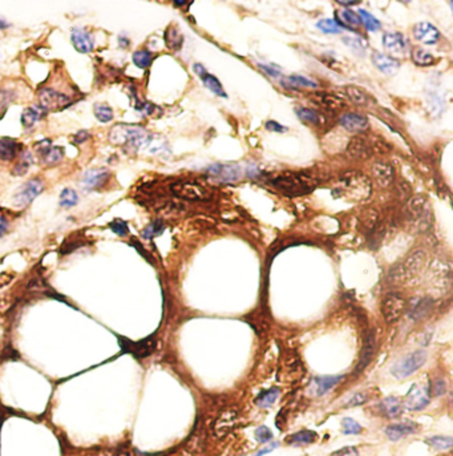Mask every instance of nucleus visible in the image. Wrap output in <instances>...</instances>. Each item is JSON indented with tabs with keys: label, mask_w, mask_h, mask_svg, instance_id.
<instances>
[{
	"label": "nucleus",
	"mask_w": 453,
	"mask_h": 456,
	"mask_svg": "<svg viewBox=\"0 0 453 456\" xmlns=\"http://www.w3.org/2000/svg\"><path fill=\"white\" fill-rule=\"evenodd\" d=\"M110 143L117 145H129L136 149H148L152 153H157L162 149V145L154 136L146 133V131L139 125L118 124L114 125L109 133Z\"/></svg>",
	"instance_id": "f257e3e1"
},
{
	"label": "nucleus",
	"mask_w": 453,
	"mask_h": 456,
	"mask_svg": "<svg viewBox=\"0 0 453 456\" xmlns=\"http://www.w3.org/2000/svg\"><path fill=\"white\" fill-rule=\"evenodd\" d=\"M338 190L340 194H344L346 197L352 198V200H364L371 193V183L367 177L360 173L351 172L339 180Z\"/></svg>",
	"instance_id": "f03ea898"
},
{
	"label": "nucleus",
	"mask_w": 453,
	"mask_h": 456,
	"mask_svg": "<svg viewBox=\"0 0 453 456\" xmlns=\"http://www.w3.org/2000/svg\"><path fill=\"white\" fill-rule=\"evenodd\" d=\"M271 184L278 189L291 194H302L310 192L316 183L308 173H285L273 180Z\"/></svg>",
	"instance_id": "7ed1b4c3"
},
{
	"label": "nucleus",
	"mask_w": 453,
	"mask_h": 456,
	"mask_svg": "<svg viewBox=\"0 0 453 456\" xmlns=\"http://www.w3.org/2000/svg\"><path fill=\"white\" fill-rule=\"evenodd\" d=\"M425 362H427V353L425 351H413L409 355H407L406 358H403L402 361H399L392 367V374L398 379H403V378H407V376L415 374L420 367H423Z\"/></svg>",
	"instance_id": "20e7f679"
},
{
	"label": "nucleus",
	"mask_w": 453,
	"mask_h": 456,
	"mask_svg": "<svg viewBox=\"0 0 453 456\" xmlns=\"http://www.w3.org/2000/svg\"><path fill=\"white\" fill-rule=\"evenodd\" d=\"M44 190V184L41 180L32 179L27 181L14 196V205L18 208H24L29 205Z\"/></svg>",
	"instance_id": "39448f33"
},
{
	"label": "nucleus",
	"mask_w": 453,
	"mask_h": 456,
	"mask_svg": "<svg viewBox=\"0 0 453 456\" xmlns=\"http://www.w3.org/2000/svg\"><path fill=\"white\" fill-rule=\"evenodd\" d=\"M407 303L399 294H388L381 302V313L387 323H394L406 311Z\"/></svg>",
	"instance_id": "423d86ee"
},
{
	"label": "nucleus",
	"mask_w": 453,
	"mask_h": 456,
	"mask_svg": "<svg viewBox=\"0 0 453 456\" xmlns=\"http://www.w3.org/2000/svg\"><path fill=\"white\" fill-rule=\"evenodd\" d=\"M39 101H40V106L45 112L64 109L71 104V99L68 96L53 91V89H48V88L41 89L39 93Z\"/></svg>",
	"instance_id": "0eeeda50"
},
{
	"label": "nucleus",
	"mask_w": 453,
	"mask_h": 456,
	"mask_svg": "<svg viewBox=\"0 0 453 456\" xmlns=\"http://www.w3.org/2000/svg\"><path fill=\"white\" fill-rule=\"evenodd\" d=\"M208 173L219 183H235L242 177L241 168L235 164H214L209 166Z\"/></svg>",
	"instance_id": "6e6552de"
},
{
	"label": "nucleus",
	"mask_w": 453,
	"mask_h": 456,
	"mask_svg": "<svg viewBox=\"0 0 453 456\" xmlns=\"http://www.w3.org/2000/svg\"><path fill=\"white\" fill-rule=\"evenodd\" d=\"M428 403H429L428 388L421 384H413L404 399L406 409L411 410V411H420L427 407Z\"/></svg>",
	"instance_id": "1a4fd4ad"
},
{
	"label": "nucleus",
	"mask_w": 453,
	"mask_h": 456,
	"mask_svg": "<svg viewBox=\"0 0 453 456\" xmlns=\"http://www.w3.org/2000/svg\"><path fill=\"white\" fill-rule=\"evenodd\" d=\"M407 213H408L409 218L413 219V221H417L420 223V221H423L421 223H427V226L429 225V221H431V213H429V206H428L427 200L421 196H416V197L411 198L407 204Z\"/></svg>",
	"instance_id": "9d476101"
},
{
	"label": "nucleus",
	"mask_w": 453,
	"mask_h": 456,
	"mask_svg": "<svg viewBox=\"0 0 453 456\" xmlns=\"http://www.w3.org/2000/svg\"><path fill=\"white\" fill-rule=\"evenodd\" d=\"M383 47L394 56H406L408 43L403 33L387 32L383 35Z\"/></svg>",
	"instance_id": "9b49d317"
},
{
	"label": "nucleus",
	"mask_w": 453,
	"mask_h": 456,
	"mask_svg": "<svg viewBox=\"0 0 453 456\" xmlns=\"http://www.w3.org/2000/svg\"><path fill=\"white\" fill-rule=\"evenodd\" d=\"M173 193L177 197L185 198V200H202L205 197V190L201 186L186 181H177L170 186Z\"/></svg>",
	"instance_id": "f8f14e48"
},
{
	"label": "nucleus",
	"mask_w": 453,
	"mask_h": 456,
	"mask_svg": "<svg viewBox=\"0 0 453 456\" xmlns=\"http://www.w3.org/2000/svg\"><path fill=\"white\" fill-rule=\"evenodd\" d=\"M413 36L421 44L432 45V44H436L438 41L440 32L435 26H432L429 23L421 22L413 26Z\"/></svg>",
	"instance_id": "ddd939ff"
},
{
	"label": "nucleus",
	"mask_w": 453,
	"mask_h": 456,
	"mask_svg": "<svg viewBox=\"0 0 453 456\" xmlns=\"http://www.w3.org/2000/svg\"><path fill=\"white\" fill-rule=\"evenodd\" d=\"M372 63L380 72H383L387 76H394L395 73L400 70V62L399 60H396L392 56L379 53V52L372 53Z\"/></svg>",
	"instance_id": "4468645a"
},
{
	"label": "nucleus",
	"mask_w": 453,
	"mask_h": 456,
	"mask_svg": "<svg viewBox=\"0 0 453 456\" xmlns=\"http://www.w3.org/2000/svg\"><path fill=\"white\" fill-rule=\"evenodd\" d=\"M193 70L194 72L197 73L198 76L201 77V80L204 81L205 87L209 88V89H210L213 93H216L217 96H221V97H225V99H226L227 97L226 92L223 91V87L222 84H221V81H219L216 76H213V75L208 73V71L205 70L201 64H194Z\"/></svg>",
	"instance_id": "2eb2a0df"
},
{
	"label": "nucleus",
	"mask_w": 453,
	"mask_h": 456,
	"mask_svg": "<svg viewBox=\"0 0 453 456\" xmlns=\"http://www.w3.org/2000/svg\"><path fill=\"white\" fill-rule=\"evenodd\" d=\"M340 125L343 127L346 131L354 132V133H360L369 128L368 120L364 116L356 113H346L340 117Z\"/></svg>",
	"instance_id": "dca6fc26"
},
{
	"label": "nucleus",
	"mask_w": 453,
	"mask_h": 456,
	"mask_svg": "<svg viewBox=\"0 0 453 456\" xmlns=\"http://www.w3.org/2000/svg\"><path fill=\"white\" fill-rule=\"evenodd\" d=\"M347 154L355 160H364L371 156V146L367 140L360 136H356L348 143Z\"/></svg>",
	"instance_id": "f3484780"
},
{
	"label": "nucleus",
	"mask_w": 453,
	"mask_h": 456,
	"mask_svg": "<svg viewBox=\"0 0 453 456\" xmlns=\"http://www.w3.org/2000/svg\"><path fill=\"white\" fill-rule=\"evenodd\" d=\"M109 177V170L105 168H95L89 169L83 175V179H81V183L85 188L88 189H95V188H99L102 184L105 183L106 180Z\"/></svg>",
	"instance_id": "a211bd4d"
},
{
	"label": "nucleus",
	"mask_w": 453,
	"mask_h": 456,
	"mask_svg": "<svg viewBox=\"0 0 453 456\" xmlns=\"http://www.w3.org/2000/svg\"><path fill=\"white\" fill-rule=\"evenodd\" d=\"M425 261H427V254L421 249H417L411 254V256L407 258L404 266H403V270L406 273V275H415L419 271L421 270L425 265Z\"/></svg>",
	"instance_id": "6ab92c4d"
},
{
	"label": "nucleus",
	"mask_w": 453,
	"mask_h": 456,
	"mask_svg": "<svg viewBox=\"0 0 453 456\" xmlns=\"http://www.w3.org/2000/svg\"><path fill=\"white\" fill-rule=\"evenodd\" d=\"M372 175L373 179L376 180V183L383 188L390 186V184L394 181L395 172L390 164L385 162H376L372 166Z\"/></svg>",
	"instance_id": "aec40b11"
},
{
	"label": "nucleus",
	"mask_w": 453,
	"mask_h": 456,
	"mask_svg": "<svg viewBox=\"0 0 453 456\" xmlns=\"http://www.w3.org/2000/svg\"><path fill=\"white\" fill-rule=\"evenodd\" d=\"M72 43L73 47L80 53H89L93 49V41H92L91 35L84 29H72Z\"/></svg>",
	"instance_id": "412c9836"
},
{
	"label": "nucleus",
	"mask_w": 453,
	"mask_h": 456,
	"mask_svg": "<svg viewBox=\"0 0 453 456\" xmlns=\"http://www.w3.org/2000/svg\"><path fill=\"white\" fill-rule=\"evenodd\" d=\"M237 419L238 415L235 411H233V410L225 411V413L217 419L216 424H214V432H216V435H218V436L226 435L229 431L233 430L235 423H237Z\"/></svg>",
	"instance_id": "4be33fe9"
},
{
	"label": "nucleus",
	"mask_w": 453,
	"mask_h": 456,
	"mask_svg": "<svg viewBox=\"0 0 453 456\" xmlns=\"http://www.w3.org/2000/svg\"><path fill=\"white\" fill-rule=\"evenodd\" d=\"M343 376L342 375H331V376H318L312 380V391H314L315 395H325L326 392H329L334 386L339 383Z\"/></svg>",
	"instance_id": "5701e85b"
},
{
	"label": "nucleus",
	"mask_w": 453,
	"mask_h": 456,
	"mask_svg": "<svg viewBox=\"0 0 453 456\" xmlns=\"http://www.w3.org/2000/svg\"><path fill=\"white\" fill-rule=\"evenodd\" d=\"M314 100L319 105L325 106L326 109L330 110H339L346 106V101L333 93H315Z\"/></svg>",
	"instance_id": "b1692460"
},
{
	"label": "nucleus",
	"mask_w": 453,
	"mask_h": 456,
	"mask_svg": "<svg viewBox=\"0 0 453 456\" xmlns=\"http://www.w3.org/2000/svg\"><path fill=\"white\" fill-rule=\"evenodd\" d=\"M416 432V424L413 423H398V424H391L385 428V435L388 438L396 442L399 439L404 438L406 435L413 434Z\"/></svg>",
	"instance_id": "393cba45"
},
{
	"label": "nucleus",
	"mask_w": 453,
	"mask_h": 456,
	"mask_svg": "<svg viewBox=\"0 0 453 456\" xmlns=\"http://www.w3.org/2000/svg\"><path fill=\"white\" fill-rule=\"evenodd\" d=\"M45 115V110L41 108L40 105L29 106L23 110L22 113V124L24 128H32L33 125L36 124L37 121L43 119V116Z\"/></svg>",
	"instance_id": "a878e982"
},
{
	"label": "nucleus",
	"mask_w": 453,
	"mask_h": 456,
	"mask_svg": "<svg viewBox=\"0 0 453 456\" xmlns=\"http://www.w3.org/2000/svg\"><path fill=\"white\" fill-rule=\"evenodd\" d=\"M18 143L16 140L10 137H2L0 139V160L11 161L18 152Z\"/></svg>",
	"instance_id": "bb28decb"
},
{
	"label": "nucleus",
	"mask_w": 453,
	"mask_h": 456,
	"mask_svg": "<svg viewBox=\"0 0 453 456\" xmlns=\"http://www.w3.org/2000/svg\"><path fill=\"white\" fill-rule=\"evenodd\" d=\"M296 115H298V117H299L300 120L304 121V123H308V124L318 125V127L319 125L325 124V116L314 109L298 108V109H296Z\"/></svg>",
	"instance_id": "cd10ccee"
},
{
	"label": "nucleus",
	"mask_w": 453,
	"mask_h": 456,
	"mask_svg": "<svg viewBox=\"0 0 453 456\" xmlns=\"http://www.w3.org/2000/svg\"><path fill=\"white\" fill-rule=\"evenodd\" d=\"M316 439H318V434H316V432L310 430H303L299 431V432H296V434L291 435V436L287 439V443L294 445H303L314 443Z\"/></svg>",
	"instance_id": "c85d7f7f"
},
{
	"label": "nucleus",
	"mask_w": 453,
	"mask_h": 456,
	"mask_svg": "<svg viewBox=\"0 0 453 456\" xmlns=\"http://www.w3.org/2000/svg\"><path fill=\"white\" fill-rule=\"evenodd\" d=\"M373 350H375V338H373V335H369L367 338V340H365L364 347H363L362 357H360V361H359L358 366H356V371H362L365 366L368 365L371 358H372Z\"/></svg>",
	"instance_id": "c756f323"
},
{
	"label": "nucleus",
	"mask_w": 453,
	"mask_h": 456,
	"mask_svg": "<svg viewBox=\"0 0 453 456\" xmlns=\"http://www.w3.org/2000/svg\"><path fill=\"white\" fill-rule=\"evenodd\" d=\"M431 306L432 302L431 300H428V298L415 301V303L412 305V309L409 311V317L412 318V319H420V318H424L428 313H429Z\"/></svg>",
	"instance_id": "7c9ffc66"
},
{
	"label": "nucleus",
	"mask_w": 453,
	"mask_h": 456,
	"mask_svg": "<svg viewBox=\"0 0 453 456\" xmlns=\"http://www.w3.org/2000/svg\"><path fill=\"white\" fill-rule=\"evenodd\" d=\"M380 407H381V411L387 416H390V418H395L399 414H402V403L395 396H390V398L384 399L380 403Z\"/></svg>",
	"instance_id": "2f4dec72"
},
{
	"label": "nucleus",
	"mask_w": 453,
	"mask_h": 456,
	"mask_svg": "<svg viewBox=\"0 0 453 456\" xmlns=\"http://www.w3.org/2000/svg\"><path fill=\"white\" fill-rule=\"evenodd\" d=\"M154 346H156V343L152 338H148V339H144L141 342L136 343L135 346L129 347L128 351L133 353L137 358H145L153 351Z\"/></svg>",
	"instance_id": "473e14b6"
},
{
	"label": "nucleus",
	"mask_w": 453,
	"mask_h": 456,
	"mask_svg": "<svg viewBox=\"0 0 453 456\" xmlns=\"http://www.w3.org/2000/svg\"><path fill=\"white\" fill-rule=\"evenodd\" d=\"M346 95L351 101L356 104V105H367L368 104V96L363 91L362 88L354 87V85H348L346 87Z\"/></svg>",
	"instance_id": "72a5a7b5"
},
{
	"label": "nucleus",
	"mask_w": 453,
	"mask_h": 456,
	"mask_svg": "<svg viewBox=\"0 0 453 456\" xmlns=\"http://www.w3.org/2000/svg\"><path fill=\"white\" fill-rule=\"evenodd\" d=\"M278 396H279V390L274 387V388H270V390L261 392V394L256 396L255 403L260 406V407H262V409H267V407H270V406L274 405L275 402H277Z\"/></svg>",
	"instance_id": "f704fd0d"
},
{
	"label": "nucleus",
	"mask_w": 453,
	"mask_h": 456,
	"mask_svg": "<svg viewBox=\"0 0 453 456\" xmlns=\"http://www.w3.org/2000/svg\"><path fill=\"white\" fill-rule=\"evenodd\" d=\"M165 41H166V45H168L170 49L173 51H178L179 48L182 47L183 37L181 35V32L178 31V28H169L166 32H165Z\"/></svg>",
	"instance_id": "c9c22d12"
},
{
	"label": "nucleus",
	"mask_w": 453,
	"mask_h": 456,
	"mask_svg": "<svg viewBox=\"0 0 453 456\" xmlns=\"http://www.w3.org/2000/svg\"><path fill=\"white\" fill-rule=\"evenodd\" d=\"M412 60L415 62V64H417V66L428 67L433 64L435 58H433L429 52L423 49V48L416 47L412 49Z\"/></svg>",
	"instance_id": "e433bc0d"
},
{
	"label": "nucleus",
	"mask_w": 453,
	"mask_h": 456,
	"mask_svg": "<svg viewBox=\"0 0 453 456\" xmlns=\"http://www.w3.org/2000/svg\"><path fill=\"white\" fill-rule=\"evenodd\" d=\"M62 157H64V150L61 146H51L43 154V161L47 165H55L62 160Z\"/></svg>",
	"instance_id": "4c0bfd02"
},
{
	"label": "nucleus",
	"mask_w": 453,
	"mask_h": 456,
	"mask_svg": "<svg viewBox=\"0 0 453 456\" xmlns=\"http://www.w3.org/2000/svg\"><path fill=\"white\" fill-rule=\"evenodd\" d=\"M133 59V63H135L136 67H139L141 70H145L150 66V63L153 60V55L150 53L149 51L146 49H141V51H136L132 56Z\"/></svg>",
	"instance_id": "58836bf2"
},
{
	"label": "nucleus",
	"mask_w": 453,
	"mask_h": 456,
	"mask_svg": "<svg viewBox=\"0 0 453 456\" xmlns=\"http://www.w3.org/2000/svg\"><path fill=\"white\" fill-rule=\"evenodd\" d=\"M358 16L360 19V23H363L365 26V28L373 32V31H377V29L381 27L380 22L377 20L376 18H373L372 15L369 14V12L364 11V10H359L358 11Z\"/></svg>",
	"instance_id": "ea45409f"
},
{
	"label": "nucleus",
	"mask_w": 453,
	"mask_h": 456,
	"mask_svg": "<svg viewBox=\"0 0 453 456\" xmlns=\"http://www.w3.org/2000/svg\"><path fill=\"white\" fill-rule=\"evenodd\" d=\"M321 32L325 33H331V35H336V33H340L343 31V27L340 26L339 22H335L333 19H323L316 24Z\"/></svg>",
	"instance_id": "a19ab883"
},
{
	"label": "nucleus",
	"mask_w": 453,
	"mask_h": 456,
	"mask_svg": "<svg viewBox=\"0 0 453 456\" xmlns=\"http://www.w3.org/2000/svg\"><path fill=\"white\" fill-rule=\"evenodd\" d=\"M93 110H95L96 119L101 123H109L113 120V110L105 104H96Z\"/></svg>",
	"instance_id": "79ce46f5"
},
{
	"label": "nucleus",
	"mask_w": 453,
	"mask_h": 456,
	"mask_svg": "<svg viewBox=\"0 0 453 456\" xmlns=\"http://www.w3.org/2000/svg\"><path fill=\"white\" fill-rule=\"evenodd\" d=\"M165 229V225L162 221H153L152 223H149L145 229L143 230V237L145 240H152V238L160 236Z\"/></svg>",
	"instance_id": "37998d69"
},
{
	"label": "nucleus",
	"mask_w": 453,
	"mask_h": 456,
	"mask_svg": "<svg viewBox=\"0 0 453 456\" xmlns=\"http://www.w3.org/2000/svg\"><path fill=\"white\" fill-rule=\"evenodd\" d=\"M79 201V196L73 189L71 188H66L62 190L61 194H60V205L61 206H66V208H71V206H75Z\"/></svg>",
	"instance_id": "c03bdc74"
},
{
	"label": "nucleus",
	"mask_w": 453,
	"mask_h": 456,
	"mask_svg": "<svg viewBox=\"0 0 453 456\" xmlns=\"http://www.w3.org/2000/svg\"><path fill=\"white\" fill-rule=\"evenodd\" d=\"M427 443L436 449H449L453 444V439L450 436H433L427 439Z\"/></svg>",
	"instance_id": "a18cd8bd"
},
{
	"label": "nucleus",
	"mask_w": 453,
	"mask_h": 456,
	"mask_svg": "<svg viewBox=\"0 0 453 456\" xmlns=\"http://www.w3.org/2000/svg\"><path fill=\"white\" fill-rule=\"evenodd\" d=\"M342 431H343V434L356 435L362 432V426L351 418H344L342 420Z\"/></svg>",
	"instance_id": "49530a36"
},
{
	"label": "nucleus",
	"mask_w": 453,
	"mask_h": 456,
	"mask_svg": "<svg viewBox=\"0 0 453 456\" xmlns=\"http://www.w3.org/2000/svg\"><path fill=\"white\" fill-rule=\"evenodd\" d=\"M340 20L342 23H344V27H356L360 24V19H359L358 14L351 10H343L340 12Z\"/></svg>",
	"instance_id": "de8ad7c7"
},
{
	"label": "nucleus",
	"mask_w": 453,
	"mask_h": 456,
	"mask_svg": "<svg viewBox=\"0 0 453 456\" xmlns=\"http://www.w3.org/2000/svg\"><path fill=\"white\" fill-rule=\"evenodd\" d=\"M290 84H292L294 87H303V88H316V83L307 77L299 76V75H292V76L287 77Z\"/></svg>",
	"instance_id": "09e8293b"
},
{
	"label": "nucleus",
	"mask_w": 453,
	"mask_h": 456,
	"mask_svg": "<svg viewBox=\"0 0 453 456\" xmlns=\"http://www.w3.org/2000/svg\"><path fill=\"white\" fill-rule=\"evenodd\" d=\"M273 438H274V435H273V432L270 431V428L266 427V426H261V427H258L255 430L256 442L265 444V443L273 440Z\"/></svg>",
	"instance_id": "8fccbe9b"
},
{
	"label": "nucleus",
	"mask_w": 453,
	"mask_h": 456,
	"mask_svg": "<svg viewBox=\"0 0 453 456\" xmlns=\"http://www.w3.org/2000/svg\"><path fill=\"white\" fill-rule=\"evenodd\" d=\"M109 227L112 229L113 233H116L117 236H120V237H125V236L129 233L128 225H126V222L122 221V219H114V221H112V222L109 223Z\"/></svg>",
	"instance_id": "3c124183"
},
{
	"label": "nucleus",
	"mask_w": 453,
	"mask_h": 456,
	"mask_svg": "<svg viewBox=\"0 0 453 456\" xmlns=\"http://www.w3.org/2000/svg\"><path fill=\"white\" fill-rule=\"evenodd\" d=\"M29 157H31V156H29V153H26V156L22 157V160H20V162H19V164L16 165V166H15L14 175H16V176L26 175L27 170H28L29 162H31V160H27V158H29Z\"/></svg>",
	"instance_id": "603ef678"
},
{
	"label": "nucleus",
	"mask_w": 453,
	"mask_h": 456,
	"mask_svg": "<svg viewBox=\"0 0 453 456\" xmlns=\"http://www.w3.org/2000/svg\"><path fill=\"white\" fill-rule=\"evenodd\" d=\"M343 40H344V43L347 44V45H350V47L354 48L355 51H360V49L365 48V45H367V44L364 43V40H362V39H358V37H344Z\"/></svg>",
	"instance_id": "864d4df0"
},
{
	"label": "nucleus",
	"mask_w": 453,
	"mask_h": 456,
	"mask_svg": "<svg viewBox=\"0 0 453 456\" xmlns=\"http://www.w3.org/2000/svg\"><path fill=\"white\" fill-rule=\"evenodd\" d=\"M364 402H367V395L363 394V392H358V394H355L350 401L346 403L348 407H352V406H360L363 405Z\"/></svg>",
	"instance_id": "5fc2aeb1"
},
{
	"label": "nucleus",
	"mask_w": 453,
	"mask_h": 456,
	"mask_svg": "<svg viewBox=\"0 0 453 456\" xmlns=\"http://www.w3.org/2000/svg\"><path fill=\"white\" fill-rule=\"evenodd\" d=\"M331 456H359V451L355 447H344L334 452Z\"/></svg>",
	"instance_id": "6e6d98bb"
},
{
	"label": "nucleus",
	"mask_w": 453,
	"mask_h": 456,
	"mask_svg": "<svg viewBox=\"0 0 453 456\" xmlns=\"http://www.w3.org/2000/svg\"><path fill=\"white\" fill-rule=\"evenodd\" d=\"M265 127H266L267 131L278 132V133H282V132L287 131V128H286V127L281 125L279 123H277V121H267Z\"/></svg>",
	"instance_id": "4d7b16f0"
},
{
	"label": "nucleus",
	"mask_w": 453,
	"mask_h": 456,
	"mask_svg": "<svg viewBox=\"0 0 453 456\" xmlns=\"http://www.w3.org/2000/svg\"><path fill=\"white\" fill-rule=\"evenodd\" d=\"M433 392H435L436 396H440L445 392V382L442 379L436 380L435 384H433Z\"/></svg>",
	"instance_id": "13d9d810"
},
{
	"label": "nucleus",
	"mask_w": 453,
	"mask_h": 456,
	"mask_svg": "<svg viewBox=\"0 0 453 456\" xmlns=\"http://www.w3.org/2000/svg\"><path fill=\"white\" fill-rule=\"evenodd\" d=\"M8 230V221L4 215H0V237L7 233Z\"/></svg>",
	"instance_id": "bf43d9fd"
},
{
	"label": "nucleus",
	"mask_w": 453,
	"mask_h": 456,
	"mask_svg": "<svg viewBox=\"0 0 453 456\" xmlns=\"http://www.w3.org/2000/svg\"><path fill=\"white\" fill-rule=\"evenodd\" d=\"M88 137H89V133H88V132L80 131L76 136H75V141H76L77 144H81V143H84Z\"/></svg>",
	"instance_id": "052dcab7"
},
{
	"label": "nucleus",
	"mask_w": 453,
	"mask_h": 456,
	"mask_svg": "<svg viewBox=\"0 0 453 456\" xmlns=\"http://www.w3.org/2000/svg\"><path fill=\"white\" fill-rule=\"evenodd\" d=\"M261 67H262V70L266 71L269 76H273V77L279 76V71H278L277 68H274V67H269V66H261Z\"/></svg>",
	"instance_id": "680f3d73"
},
{
	"label": "nucleus",
	"mask_w": 453,
	"mask_h": 456,
	"mask_svg": "<svg viewBox=\"0 0 453 456\" xmlns=\"http://www.w3.org/2000/svg\"><path fill=\"white\" fill-rule=\"evenodd\" d=\"M278 447V443L275 442V443H273V444H270V445H267L266 448H263V449H261L260 452L256 453V456H262V455H266V453H269V452H271V451H273V449H275Z\"/></svg>",
	"instance_id": "e2e57ef3"
},
{
	"label": "nucleus",
	"mask_w": 453,
	"mask_h": 456,
	"mask_svg": "<svg viewBox=\"0 0 453 456\" xmlns=\"http://www.w3.org/2000/svg\"><path fill=\"white\" fill-rule=\"evenodd\" d=\"M340 6H344V7H351V6H356V2H339Z\"/></svg>",
	"instance_id": "0e129e2a"
},
{
	"label": "nucleus",
	"mask_w": 453,
	"mask_h": 456,
	"mask_svg": "<svg viewBox=\"0 0 453 456\" xmlns=\"http://www.w3.org/2000/svg\"><path fill=\"white\" fill-rule=\"evenodd\" d=\"M118 40H120L121 47H126V45H129V40H128V39H125V37L121 36L120 39H118Z\"/></svg>",
	"instance_id": "69168bd1"
},
{
	"label": "nucleus",
	"mask_w": 453,
	"mask_h": 456,
	"mask_svg": "<svg viewBox=\"0 0 453 456\" xmlns=\"http://www.w3.org/2000/svg\"><path fill=\"white\" fill-rule=\"evenodd\" d=\"M7 27H8V23L6 22V20H3V19H0V29L7 28Z\"/></svg>",
	"instance_id": "338daca9"
}]
</instances>
